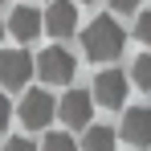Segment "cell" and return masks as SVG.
Here are the masks:
<instances>
[{"label":"cell","instance_id":"277c9868","mask_svg":"<svg viewBox=\"0 0 151 151\" xmlns=\"http://www.w3.org/2000/svg\"><path fill=\"white\" fill-rule=\"evenodd\" d=\"M90 94H94L98 106H110V110L123 106V102H127V74H123V70H98Z\"/></svg>","mask_w":151,"mask_h":151},{"label":"cell","instance_id":"8fae6325","mask_svg":"<svg viewBox=\"0 0 151 151\" xmlns=\"http://www.w3.org/2000/svg\"><path fill=\"white\" fill-rule=\"evenodd\" d=\"M131 78H135V86H139V90H151V53L135 57V65H131Z\"/></svg>","mask_w":151,"mask_h":151},{"label":"cell","instance_id":"9c48e42d","mask_svg":"<svg viewBox=\"0 0 151 151\" xmlns=\"http://www.w3.org/2000/svg\"><path fill=\"white\" fill-rule=\"evenodd\" d=\"M41 29H45V17H37V8H33V4L12 8V17H8V33H12L17 41H33Z\"/></svg>","mask_w":151,"mask_h":151},{"label":"cell","instance_id":"6da1fadb","mask_svg":"<svg viewBox=\"0 0 151 151\" xmlns=\"http://www.w3.org/2000/svg\"><path fill=\"white\" fill-rule=\"evenodd\" d=\"M82 45H86V57L102 65V61H114L123 53L127 37H123V29H119L114 17H94L90 25L82 29Z\"/></svg>","mask_w":151,"mask_h":151},{"label":"cell","instance_id":"4fadbf2b","mask_svg":"<svg viewBox=\"0 0 151 151\" xmlns=\"http://www.w3.org/2000/svg\"><path fill=\"white\" fill-rule=\"evenodd\" d=\"M135 37L151 45V8H147V12H139V21H135Z\"/></svg>","mask_w":151,"mask_h":151},{"label":"cell","instance_id":"5b68a950","mask_svg":"<svg viewBox=\"0 0 151 151\" xmlns=\"http://www.w3.org/2000/svg\"><path fill=\"white\" fill-rule=\"evenodd\" d=\"M94 94L90 90H70L65 98L57 102V114H61V123L65 127H86L90 131V114H94Z\"/></svg>","mask_w":151,"mask_h":151},{"label":"cell","instance_id":"ac0fdd59","mask_svg":"<svg viewBox=\"0 0 151 151\" xmlns=\"http://www.w3.org/2000/svg\"><path fill=\"white\" fill-rule=\"evenodd\" d=\"M0 4H4V0H0Z\"/></svg>","mask_w":151,"mask_h":151},{"label":"cell","instance_id":"2e32d148","mask_svg":"<svg viewBox=\"0 0 151 151\" xmlns=\"http://www.w3.org/2000/svg\"><path fill=\"white\" fill-rule=\"evenodd\" d=\"M110 8H114V12H135L139 0H110Z\"/></svg>","mask_w":151,"mask_h":151},{"label":"cell","instance_id":"5bb4252c","mask_svg":"<svg viewBox=\"0 0 151 151\" xmlns=\"http://www.w3.org/2000/svg\"><path fill=\"white\" fill-rule=\"evenodd\" d=\"M4 151H37V143H33V139H25V135H12V139L4 143Z\"/></svg>","mask_w":151,"mask_h":151},{"label":"cell","instance_id":"3957f363","mask_svg":"<svg viewBox=\"0 0 151 151\" xmlns=\"http://www.w3.org/2000/svg\"><path fill=\"white\" fill-rule=\"evenodd\" d=\"M53 114H57V98H53L49 90H29L25 98H21V123H25L29 131L49 127Z\"/></svg>","mask_w":151,"mask_h":151},{"label":"cell","instance_id":"8992f818","mask_svg":"<svg viewBox=\"0 0 151 151\" xmlns=\"http://www.w3.org/2000/svg\"><path fill=\"white\" fill-rule=\"evenodd\" d=\"M78 70V61H74V53L70 49H61V45H49V49L37 57V74L45 78V82H70Z\"/></svg>","mask_w":151,"mask_h":151},{"label":"cell","instance_id":"7c38bea8","mask_svg":"<svg viewBox=\"0 0 151 151\" xmlns=\"http://www.w3.org/2000/svg\"><path fill=\"white\" fill-rule=\"evenodd\" d=\"M41 151H78V143L70 139V131H53V135H45Z\"/></svg>","mask_w":151,"mask_h":151},{"label":"cell","instance_id":"e0dca14e","mask_svg":"<svg viewBox=\"0 0 151 151\" xmlns=\"http://www.w3.org/2000/svg\"><path fill=\"white\" fill-rule=\"evenodd\" d=\"M0 37H4V21H0Z\"/></svg>","mask_w":151,"mask_h":151},{"label":"cell","instance_id":"9a60e30c","mask_svg":"<svg viewBox=\"0 0 151 151\" xmlns=\"http://www.w3.org/2000/svg\"><path fill=\"white\" fill-rule=\"evenodd\" d=\"M8 119H12V102H8V94L0 90V131L8 127Z\"/></svg>","mask_w":151,"mask_h":151},{"label":"cell","instance_id":"7a4b0ae2","mask_svg":"<svg viewBox=\"0 0 151 151\" xmlns=\"http://www.w3.org/2000/svg\"><path fill=\"white\" fill-rule=\"evenodd\" d=\"M33 74H37V61L25 49H4L0 53V90H21V86H29Z\"/></svg>","mask_w":151,"mask_h":151},{"label":"cell","instance_id":"52a82bcc","mask_svg":"<svg viewBox=\"0 0 151 151\" xmlns=\"http://www.w3.org/2000/svg\"><path fill=\"white\" fill-rule=\"evenodd\" d=\"M119 135H123L131 147H147V143H151V110H147V106L127 110V114H123V131H119Z\"/></svg>","mask_w":151,"mask_h":151},{"label":"cell","instance_id":"ba28073f","mask_svg":"<svg viewBox=\"0 0 151 151\" xmlns=\"http://www.w3.org/2000/svg\"><path fill=\"white\" fill-rule=\"evenodd\" d=\"M45 29H49V37H70V33L78 29V4L53 0L49 12H45Z\"/></svg>","mask_w":151,"mask_h":151},{"label":"cell","instance_id":"30bf717a","mask_svg":"<svg viewBox=\"0 0 151 151\" xmlns=\"http://www.w3.org/2000/svg\"><path fill=\"white\" fill-rule=\"evenodd\" d=\"M114 143H119V131H110V127H90L82 139L86 151H114Z\"/></svg>","mask_w":151,"mask_h":151}]
</instances>
